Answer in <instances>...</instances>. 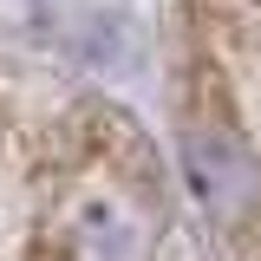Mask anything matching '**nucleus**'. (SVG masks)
Wrapping results in <instances>:
<instances>
[{"mask_svg":"<svg viewBox=\"0 0 261 261\" xmlns=\"http://www.w3.org/2000/svg\"><path fill=\"white\" fill-rule=\"evenodd\" d=\"M65 248L72 261H150V216L124 190L92 183L65 216Z\"/></svg>","mask_w":261,"mask_h":261,"instance_id":"obj_1","label":"nucleus"},{"mask_svg":"<svg viewBox=\"0 0 261 261\" xmlns=\"http://www.w3.org/2000/svg\"><path fill=\"white\" fill-rule=\"evenodd\" d=\"M183 163H190L196 196H202L216 216H242V209H255L261 170H255V157H248L228 130H190V137H183Z\"/></svg>","mask_w":261,"mask_h":261,"instance_id":"obj_2","label":"nucleus"},{"mask_svg":"<svg viewBox=\"0 0 261 261\" xmlns=\"http://www.w3.org/2000/svg\"><path fill=\"white\" fill-rule=\"evenodd\" d=\"M33 261H59V255H33Z\"/></svg>","mask_w":261,"mask_h":261,"instance_id":"obj_3","label":"nucleus"}]
</instances>
